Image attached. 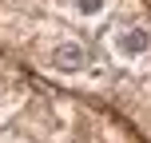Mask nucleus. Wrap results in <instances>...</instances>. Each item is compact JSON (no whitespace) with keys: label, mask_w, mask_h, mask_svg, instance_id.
Here are the masks:
<instances>
[{"label":"nucleus","mask_w":151,"mask_h":143,"mask_svg":"<svg viewBox=\"0 0 151 143\" xmlns=\"http://www.w3.org/2000/svg\"><path fill=\"white\" fill-rule=\"evenodd\" d=\"M107 48H111V56H119V60H139V56H147V52H151V32H147V28H139V24L111 28Z\"/></svg>","instance_id":"1"},{"label":"nucleus","mask_w":151,"mask_h":143,"mask_svg":"<svg viewBox=\"0 0 151 143\" xmlns=\"http://www.w3.org/2000/svg\"><path fill=\"white\" fill-rule=\"evenodd\" d=\"M52 64H56V72H83L88 68V48L80 44V40H72V36H64V40H56V48H52Z\"/></svg>","instance_id":"2"},{"label":"nucleus","mask_w":151,"mask_h":143,"mask_svg":"<svg viewBox=\"0 0 151 143\" xmlns=\"http://www.w3.org/2000/svg\"><path fill=\"white\" fill-rule=\"evenodd\" d=\"M104 8H107V0H76V12H80L83 20H96Z\"/></svg>","instance_id":"3"}]
</instances>
